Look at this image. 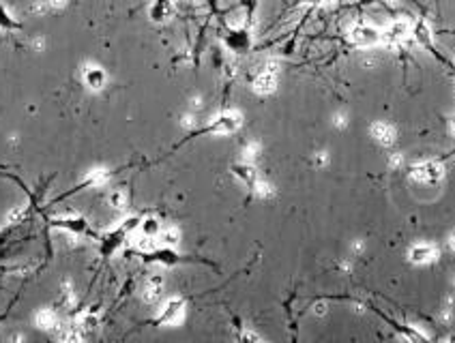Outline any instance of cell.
I'll use <instances>...</instances> for the list:
<instances>
[{
  "label": "cell",
  "mask_w": 455,
  "mask_h": 343,
  "mask_svg": "<svg viewBox=\"0 0 455 343\" xmlns=\"http://www.w3.org/2000/svg\"><path fill=\"white\" fill-rule=\"evenodd\" d=\"M445 176V168L438 161H423L410 168V178L423 185H436Z\"/></svg>",
  "instance_id": "1"
},
{
  "label": "cell",
  "mask_w": 455,
  "mask_h": 343,
  "mask_svg": "<svg viewBox=\"0 0 455 343\" xmlns=\"http://www.w3.org/2000/svg\"><path fill=\"white\" fill-rule=\"evenodd\" d=\"M382 41V32L370 24H357L350 30V43L357 48H374Z\"/></svg>",
  "instance_id": "2"
},
{
  "label": "cell",
  "mask_w": 455,
  "mask_h": 343,
  "mask_svg": "<svg viewBox=\"0 0 455 343\" xmlns=\"http://www.w3.org/2000/svg\"><path fill=\"white\" fill-rule=\"evenodd\" d=\"M243 125V118L239 112H224L215 116L213 120H210L208 125V131L210 133H217V135H228V133H234V131H239V127Z\"/></svg>",
  "instance_id": "3"
},
{
  "label": "cell",
  "mask_w": 455,
  "mask_h": 343,
  "mask_svg": "<svg viewBox=\"0 0 455 343\" xmlns=\"http://www.w3.org/2000/svg\"><path fill=\"white\" fill-rule=\"evenodd\" d=\"M183 315H185L183 298H170V301L165 303V307L161 309L157 322L163 324V326H176V324L183 322Z\"/></svg>",
  "instance_id": "4"
},
{
  "label": "cell",
  "mask_w": 455,
  "mask_h": 343,
  "mask_svg": "<svg viewBox=\"0 0 455 343\" xmlns=\"http://www.w3.org/2000/svg\"><path fill=\"white\" fill-rule=\"evenodd\" d=\"M408 260L413 264H431L438 260V249L429 242H417L408 251Z\"/></svg>",
  "instance_id": "5"
},
{
  "label": "cell",
  "mask_w": 455,
  "mask_h": 343,
  "mask_svg": "<svg viewBox=\"0 0 455 343\" xmlns=\"http://www.w3.org/2000/svg\"><path fill=\"white\" fill-rule=\"evenodd\" d=\"M370 135L374 138L376 144H380V146H391L397 138L395 127L391 123H384V120H376V123L370 125Z\"/></svg>",
  "instance_id": "6"
},
{
  "label": "cell",
  "mask_w": 455,
  "mask_h": 343,
  "mask_svg": "<svg viewBox=\"0 0 455 343\" xmlns=\"http://www.w3.org/2000/svg\"><path fill=\"white\" fill-rule=\"evenodd\" d=\"M408 32H410L408 21L397 19V21H393V24L382 32V43H384V45H391V48H393V45H399V43H404V39L408 37Z\"/></svg>",
  "instance_id": "7"
},
{
  "label": "cell",
  "mask_w": 455,
  "mask_h": 343,
  "mask_svg": "<svg viewBox=\"0 0 455 343\" xmlns=\"http://www.w3.org/2000/svg\"><path fill=\"white\" fill-rule=\"evenodd\" d=\"M163 296V277L161 275H153L148 277L146 285H144V292H142V298L146 305H157Z\"/></svg>",
  "instance_id": "8"
},
{
  "label": "cell",
  "mask_w": 455,
  "mask_h": 343,
  "mask_svg": "<svg viewBox=\"0 0 455 343\" xmlns=\"http://www.w3.org/2000/svg\"><path fill=\"white\" fill-rule=\"evenodd\" d=\"M84 84L91 90H103L107 84V73L101 67H97V64H91V67L84 69Z\"/></svg>",
  "instance_id": "9"
},
{
  "label": "cell",
  "mask_w": 455,
  "mask_h": 343,
  "mask_svg": "<svg viewBox=\"0 0 455 343\" xmlns=\"http://www.w3.org/2000/svg\"><path fill=\"white\" fill-rule=\"evenodd\" d=\"M253 90L258 95L266 97V95H273L277 90V73H271V71H260L253 80Z\"/></svg>",
  "instance_id": "10"
},
{
  "label": "cell",
  "mask_w": 455,
  "mask_h": 343,
  "mask_svg": "<svg viewBox=\"0 0 455 343\" xmlns=\"http://www.w3.org/2000/svg\"><path fill=\"white\" fill-rule=\"evenodd\" d=\"M413 37H415V41L419 43L421 48H425L427 52L436 54V50H434V37H431V30H429V26H427V21H425V19H419L417 24H415V28H413Z\"/></svg>",
  "instance_id": "11"
},
{
  "label": "cell",
  "mask_w": 455,
  "mask_h": 343,
  "mask_svg": "<svg viewBox=\"0 0 455 343\" xmlns=\"http://www.w3.org/2000/svg\"><path fill=\"white\" fill-rule=\"evenodd\" d=\"M232 174H234L236 178L243 185H247V187H253V185H256V180H258V172H256V168H253L249 161L234 163V165H232Z\"/></svg>",
  "instance_id": "12"
},
{
  "label": "cell",
  "mask_w": 455,
  "mask_h": 343,
  "mask_svg": "<svg viewBox=\"0 0 455 343\" xmlns=\"http://www.w3.org/2000/svg\"><path fill=\"white\" fill-rule=\"evenodd\" d=\"M170 13H172V7L168 0H157V3H153V7L148 9V15L153 21H165L170 17Z\"/></svg>",
  "instance_id": "13"
},
{
  "label": "cell",
  "mask_w": 455,
  "mask_h": 343,
  "mask_svg": "<svg viewBox=\"0 0 455 343\" xmlns=\"http://www.w3.org/2000/svg\"><path fill=\"white\" fill-rule=\"evenodd\" d=\"M159 240H161L163 247H170V249L179 247V245H181V230L174 227V225H172V227H165V230L159 232Z\"/></svg>",
  "instance_id": "14"
},
{
  "label": "cell",
  "mask_w": 455,
  "mask_h": 343,
  "mask_svg": "<svg viewBox=\"0 0 455 343\" xmlns=\"http://www.w3.org/2000/svg\"><path fill=\"white\" fill-rule=\"evenodd\" d=\"M56 322H58V319H56V315H54V311H50V309H41V311H37V315H35V324L41 330H52Z\"/></svg>",
  "instance_id": "15"
},
{
  "label": "cell",
  "mask_w": 455,
  "mask_h": 343,
  "mask_svg": "<svg viewBox=\"0 0 455 343\" xmlns=\"http://www.w3.org/2000/svg\"><path fill=\"white\" fill-rule=\"evenodd\" d=\"M107 180H110V172L103 170V168H97V170H93V172H88L84 185H88V187H101V185H105Z\"/></svg>",
  "instance_id": "16"
},
{
  "label": "cell",
  "mask_w": 455,
  "mask_h": 343,
  "mask_svg": "<svg viewBox=\"0 0 455 343\" xmlns=\"http://www.w3.org/2000/svg\"><path fill=\"white\" fill-rule=\"evenodd\" d=\"M140 232H142L144 236H150V238H155V236H159V232H161V223H159L157 219L148 217V219L140 221Z\"/></svg>",
  "instance_id": "17"
},
{
  "label": "cell",
  "mask_w": 455,
  "mask_h": 343,
  "mask_svg": "<svg viewBox=\"0 0 455 343\" xmlns=\"http://www.w3.org/2000/svg\"><path fill=\"white\" fill-rule=\"evenodd\" d=\"M54 225L67 227V230H71V232H86V221H84V219H77V217H73V219H54Z\"/></svg>",
  "instance_id": "18"
},
{
  "label": "cell",
  "mask_w": 455,
  "mask_h": 343,
  "mask_svg": "<svg viewBox=\"0 0 455 343\" xmlns=\"http://www.w3.org/2000/svg\"><path fill=\"white\" fill-rule=\"evenodd\" d=\"M253 189V193H256L258 197H262V200H266V197H273V193H275V189H273V185L271 182H266V180H256V185L251 187Z\"/></svg>",
  "instance_id": "19"
},
{
  "label": "cell",
  "mask_w": 455,
  "mask_h": 343,
  "mask_svg": "<svg viewBox=\"0 0 455 343\" xmlns=\"http://www.w3.org/2000/svg\"><path fill=\"white\" fill-rule=\"evenodd\" d=\"M438 317H440V322H445V324L451 322V317H453V296L445 298V303H442L440 311H438Z\"/></svg>",
  "instance_id": "20"
},
{
  "label": "cell",
  "mask_w": 455,
  "mask_h": 343,
  "mask_svg": "<svg viewBox=\"0 0 455 343\" xmlns=\"http://www.w3.org/2000/svg\"><path fill=\"white\" fill-rule=\"evenodd\" d=\"M260 150H262V146H260L258 142H249L247 146H245V150H243V159L249 161V163H253V161L260 157Z\"/></svg>",
  "instance_id": "21"
},
{
  "label": "cell",
  "mask_w": 455,
  "mask_h": 343,
  "mask_svg": "<svg viewBox=\"0 0 455 343\" xmlns=\"http://www.w3.org/2000/svg\"><path fill=\"white\" fill-rule=\"evenodd\" d=\"M110 206L116 208V210H123V208L127 206V193H125L123 189L110 193Z\"/></svg>",
  "instance_id": "22"
},
{
  "label": "cell",
  "mask_w": 455,
  "mask_h": 343,
  "mask_svg": "<svg viewBox=\"0 0 455 343\" xmlns=\"http://www.w3.org/2000/svg\"><path fill=\"white\" fill-rule=\"evenodd\" d=\"M153 253H155V260L161 262V264H176V253L170 251V247H165L163 251H157V249H155Z\"/></svg>",
  "instance_id": "23"
},
{
  "label": "cell",
  "mask_w": 455,
  "mask_h": 343,
  "mask_svg": "<svg viewBox=\"0 0 455 343\" xmlns=\"http://www.w3.org/2000/svg\"><path fill=\"white\" fill-rule=\"evenodd\" d=\"M136 247H138L140 251H144V253H153L155 249H157V247H155V240H153L150 236H144V234L136 240Z\"/></svg>",
  "instance_id": "24"
},
{
  "label": "cell",
  "mask_w": 455,
  "mask_h": 343,
  "mask_svg": "<svg viewBox=\"0 0 455 343\" xmlns=\"http://www.w3.org/2000/svg\"><path fill=\"white\" fill-rule=\"evenodd\" d=\"M62 303H64L67 307H73V305H75V294H73L71 281H64V283H62Z\"/></svg>",
  "instance_id": "25"
},
{
  "label": "cell",
  "mask_w": 455,
  "mask_h": 343,
  "mask_svg": "<svg viewBox=\"0 0 455 343\" xmlns=\"http://www.w3.org/2000/svg\"><path fill=\"white\" fill-rule=\"evenodd\" d=\"M24 217H26V210L21 208V206H17V208H13V210H11V213L7 215V221H9V223H19V221L24 219Z\"/></svg>",
  "instance_id": "26"
},
{
  "label": "cell",
  "mask_w": 455,
  "mask_h": 343,
  "mask_svg": "<svg viewBox=\"0 0 455 343\" xmlns=\"http://www.w3.org/2000/svg\"><path fill=\"white\" fill-rule=\"evenodd\" d=\"M333 125H335L337 129H346V127H348V116H346V112L335 114V118H333Z\"/></svg>",
  "instance_id": "27"
},
{
  "label": "cell",
  "mask_w": 455,
  "mask_h": 343,
  "mask_svg": "<svg viewBox=\"0 0 455 343\" xmlns=\"http://www.w3.org/2000/svg\"><path fill=\"white\" fill-rule=\"evenodd\" d=\"M241 341H262V337L258 333H253V330H243V333L239 335Z\"/></svg>",
  "instance_id": "28"
},
{
  "label": "cell",
  "mask_w": 455,
  "mask_h": 343,
  "mask_svg": "<svg viewBox=\"0 0 455 343\" xmlns=\"http://www.w3.org/2000/svg\"><path fill=\"white\" fill-rule=\"evenodd\" d=\"M136 227H140V219H138V217H129V219H125L123 232H131V230H136Z\"/></svg>",
  "instance_id": "29"
},
{
  "label": "cell",
  "mask_w": 455,
  "mask_h": 343,
  "mask_svg": "<svg viewBox=\"0 0 455 343\" xmlns=\"http://www.w3.org/2000/svg\"><path fill=\"white\" fill-rule=\"evenodd\" d=\"M402 163H404V154H399V152H395V154H391L389 157V165L393 170H397V168H402Z\"/></svg>",
  "instance_id": "30"
},
{
  "label": "cell",
  "mask_w": 455,
  "mask_h": 343,
  "mask_svg": "<svg viewBox=\"0 0 455 343\" xmlns=\"http://www.w3.org/2000/svg\"><path fill=\"white\" fill-rule=\"evenodd\" d=\"M327 311H329V305L327 303H316L314 305V315H318V317H322V315H327Z\"/></svg>",
  "instance_id": "31"
},
{
  "label": "cell",
  "mask_w": 455,
  "mask_h": 343,
  "mask_svg": "<svg viewBox=\"0 0 455 343\" xmlns=\"http://www.w3.org/2000/svg\"><path fill=\"white\" fill-rule=\"evenodd\" d=\"M327 163H329V152H318L316 154V165H318V168H324Z\"/></svg>",
  "instance_id": "32"
},
{
  "label": "cell",
  "mask_w": 455,
  "mask_h": 343,
  "mask_svg": "<svg viewBox=\"0 0 455 343\" xmlns=\"http://www.w3.org/2000/svg\"><path fill=\"white\" fill-rule=\"evenodd\" d=\"M67 3H69V0H48V5H50L52 9H64Z\"/></svg>",
  "instance_id": "33"
},
{
  "label": "cell",
  "mask_w": 455,
  "mask_h": 343,
  "mask_svg": "<svg viewBox=\"0 0 455 343\" xmlns=\"http://www.w3.org/2000/svg\"><path fill=\"white\" fill-rule=\"evenodd\" d=\"M183 127H187V129H191V127H196V118L189 114V116H183Z\"/></svg>",
  "instance_id": "34"
},
{
  "label": "cell",
  "mask_w": 455,
  "mask_h": 343,
  "mask_svg": "<svg viewBox=\"0 0 455 343\" xmlns=\"http://www.w3.org/2000/svg\"><path fill=\"white\" fill-rule=\"evenodd\" d=\"M0 24H3V26H13V21L7 17V13H5L3 9H0Z\"/></svg>",
  "instance_id": "35"
},
{
  "label": "cell",
  "mask_w": 455,
  "mask_h": 343,
  "mask_svg": "<svg viewBox=\"0 0 455 343\" xmlns=\"http://www.w3.org/2000/svg\"><path fill=\"white\" fill-rule=\"evenodd\" d=\"M32 48H35V50H39V52H41L43 48H46V39H43V37L35 39V41H32Z\"/></svg>",
  "instance_id": "36"
},
{
  "label": "cell",
  "mask_w": 455,
  "mask_h": 343,
  "mask_svg": "<svg viewBox=\"0 0 455 343\" xmlns=\"http://www.w3.org/2000/svg\"><path fill=\"white\" fill-rule=\"evenodd\" d=\"M363 247H365V245H363V240H357V242H354V245H352V256H359V253L363 251Z\"/></svg>",
  "instance_id": "37"
},
{
  "label": "cell",
  "mask_w": 455,
  "mask_h": 343,
  "mask_svg": "<svg viewBox=\"0 0 455 343\" xmlns=\"http://www.w3.org/2000/svg\"><path fill=\"white\" fill-rule=\"evenodd\" d=\"M200 107H202V99H200V97H193V99H191V109L196 112V109H200Z\"/></svg>",
  "instance_id": "38"
},
{
  "label": "cell",
  "mask_w": 455,
  "mask_h": 343,
  "mask_svg": "<svg viewBox=\"0 0 455 343\" xmlns=\"http://www.w3.org/2000/svg\"><path fill=\"white\" fill-rule=\"evenodd\" d=\"M350 268H352V264H350V262H348V260H346V262H341V264H339V270H343V272H348V270H350Z\"/></svg>",
  "instance_id": "39"
},
{
  "label": "cell",
  "mask_w": 455,
  "mask_h": 343,
  "mask_svg": "<svg viewBox=\"0 0 455 343\" xmlns=\"http://www.w3.org/2000/svg\"><path fill=\"white\" fill-rule=\"evenodd\" d=\"M24 339V335H11V341H21Z\"/></svg>",
  "instance_id": "40"
},
{
  "label": "cell",
  "mask_w": 455,
  "mask_h": 343,
  "mask_svg": "<svg viewBox=\"0 0 455 343\" xmlns=\"http://www.w3.org/2000/svg\"><path fill=\"white\" fill-rule=\"evenodd\" d=\"M449 247L455 251V234H453V236H451V240H449Z\"/></svg>",
  "instance_id": "41"
},
{
  "label": "cell",
  "mask_w": 455,
  "mask_h": 343,
  "mask_svg": "<svg viewBox=\"0 0 455 343\" xmlns=\"http://www.w3.org/2000/svg\"><path fill=\"white\" fill-rule=\"evenodd\" d=\"M451 125H453V131H455V116H453V123H451Z\"/></svg>",
  "instance_id": "42"
},
{
  "label": "cell",
  "mask_w": 455,
  "mask_h": 343,
  "mask_svg": "<svg viewBox=\"0 0 455 343\" xmlns=\"http://www.w3.org/2000/svg\"><path fill=\"white\" fill-rule=\"evenodd\" d=\"M453 287H455V277H453Z\"/></svg>",
  "instance_id": "43"
},
{
  "label": "cell",
  "mask_w": 455,
  "mask_h": 343,
  "mask_svg": "<svg viewBox=\"0 0 455 343\" xmlns=\"http://www.w3.org/2000/svg\"><path fill=\"white\" fill-rule=\"evenodd\" d=\"M324 3H329V0H324Z\"/></svg>",
  "instance_id": "44"
}]
</instances>
